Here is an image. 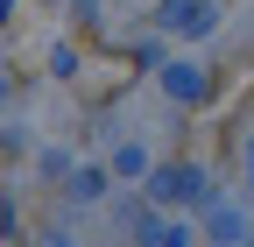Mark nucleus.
I'll use <instances>...</instances> for the list:
<instances>
[{"label": "nucleus", "mask_w": 254, "mask_h": 247, "mask_svg": "<svg viewBox=\"0 0 254 247\" xmlns=\"http://www.w3.org/2000/svg\"><path fill=\"white\" fill-rule=\"evenodd\" d=\"M212 233L233 240V233H240V212H233V205H212Z\"/></svg>", "instance_id": "20e7f679"}, {"label": "nucleus", "mask_w": 254, "mask_h": 247, "mask_svg": "<svg viewBox=\"0 0 254 247\" xmlns=\"http://www.w3.org/2000/svg\"><path fill=\"white\" fill-rule=\"evenodd\" d=\"M163 21H170V28H190V36H198V28H205L212 14L198 7V0H170V14H163Z\"/></svg>", "instance_id": "f03ea898"}, {"label": "nucleus", "mask_w": 254, "mask_h": 247, "mask_svg": "<svg viewBox=\"0 0 254 247\" xmlns=\"http://www.w3.org/2000/svg\"><path fill=\"white\" fill-rule=\"evenodd\" d=\"M170 92H177V99H198V92H205V78H198V64H170V78H163Z\"/></svg>", "instance_id": "7ed1b4c3"}, {"label": "nucleus", "mask_w": 254, "mask_h": 247, "mask_svg": "<svg viewBox=\"0 0 254 247\" xmlns=\"http://www.w3.org/2000/svg\"><path fill=\"white\" fill-rule=\"evenodd\" d=\"M155 198H205V177L198 170H163L155 177Z\"/></svg>", "instance_id": "f257e3e1"}]
</instances>
